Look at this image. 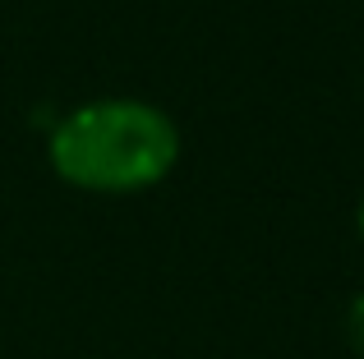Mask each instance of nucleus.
Wrapping results in <instances>:
<instances>
[{
    "mask_svg": "<svg viewBox=\"0 0 364 359\" xmlns=\"http://www.w3.org/2000/svg\"><path fill=\"white\" fill-rule=\"evenodd\" d=\"M46 162L83 194H148L180 166V125L143 97H97L55 120Z\"/></svg>",
    "mask_w": 364,
    "mask_h": 359,
    "instance_id": "f257e3e1",
    "label": "nucleus"
},
{
    "mask_svg": "<svg viewBox=\"0 0 364 359\" xmlns=\"http://www.w3.org/2000/svg\"><path fill=\"white\" fill-rule=\"evenodd\" d=\"M341 327H346V346L364 359V290H355V295H350V304H346V323H341Z\"/></svg>",
    "mask_w": 364,
    "mask_h": 359,
    "instance_id": "f03ea898",
    "label": "nucleus"
},
{
    "mask_svg": "<svg viewBox=\"0 0 364 359\" xmlns=\"http://www.w3.org/2000/svg\"><path fill=\"white\" fill-rule=\"evenodd\" d=\"M355 231H360V240H364V198H360V207H355Z\"/></svg>",
    "mask_w": 364,
    "mask_h": 359,
    "instance_id": "7ed1b4c3",
    "label": "nucleus"
}]
</instances>
